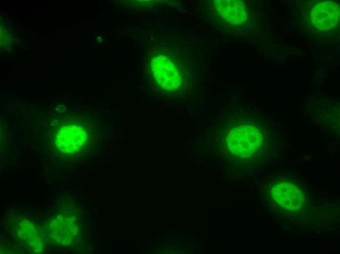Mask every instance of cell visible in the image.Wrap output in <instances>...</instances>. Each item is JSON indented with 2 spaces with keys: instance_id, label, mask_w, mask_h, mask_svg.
Wrapping results in <instances>:
<instances>
[{
  "instance_id": "cell-1",
  "label": "cell",
  "mask_w": 340,
  "mask_h": 254,
  "mask_svg": "<svg viewBox=\"0 0 340 254\" xmlns=\"http://www.w3.org/2000/svg\"><path fill=\"white\" fill-rule=\"evenodd\" d=\"M154 77L158 84L167 90L178 87L181 75L175 64L167 57L159 56L152 64Z\"/></svg>"
},
{
  "instance_id": "cell-2",
  "label": "cell",
  "mask_w": 340,
  "mask_h": 254,
  "mask_svg": "<svg viewBox=\"0 0 340 254\" xmlns=\"http://www.w3.org/2000/svg\"><path fill=\"white\" fill-rule=\"evenodd\" d=\"M311 19L318 29L328 30L334 28L340 21V7L333 1L320 2L313 8Z\"/></svg>"
},
{
  "instance_id": "cell-3",
  "label": "cell",
  "mask_w": 340,
  "mask_h": 254,
  "mask_svg": "<svg viewBox=\"0 0 340 254\" xmlns=\"http://www.w3.org/2000/svg\"><path fill=\"white\" fill-rule=\"evenodd\" d=\"M214 5L219 17L226 22L239 25L248 18V12L243 1L238 0H215Z\"/></svg>"
}]
</instances>
